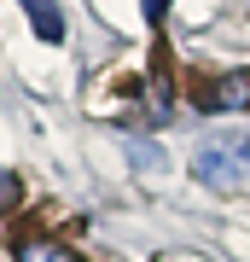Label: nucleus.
<instances>
[{"instance_id": "nucleus-1", "label": "nucleus", "mask_w": 250, "mask_h": 262, "mask_svg": "<svg viewBox=\"0 0 250 262\" xmlns=\"http://www.w3.org/2000/svg\"><path fill=\"white\" fill-rule=\"evenodd\" d=\"M192 169H198V181L215 187V192H244V187H250V134H244V128H215V134H204Z\"/></svg>"}, {"instance_id": "nucleus-2", "label": "nucleus", "mask_w": 250, "mask_h": 262, "mask_svg": "<svg viewBox=\"0 0 250 262\" xmlns=\"http://www.w3.org/2000/svg\"><path fill=\"white\" fill-rule=\"evenodd\" d=\"M250 105V70H227L210 88V111H244Z\"/></svg>"}, {"instance_id": "nucleus-3", "label": "nucleus", "mask_w": 250, "mask_h": 262, "mask_svg": "<svg viewBox=\"0 0 250 262\" xmlns=\"http://www.w3.org/2000/svg\"><path fill=\"white\" fill-rule=\"evenodd\" d=\"M24 6H29V24H35L41 41H64V18H58L53 0H24Z\"/></svg>"}, {"instance_id": "nucleus-4", "label": "nucleus", "mask_w": 250, "mask_h": 262, "mask_svg": "<svg viewBox=\"0 0 250 262\" xmlns=\"http://www.w3.org/2000/svg\"><path fill=\"white\" fill-rule=\"evenodd\" d=\"M18 262H82V256L64 251V245H53V239H24L18 245Z\"/></svg>"}, {"instance_id": "nucleus-5", "label": "nucleus", "mask_w": 250, "mask_h": 262, "mask_svg": "<svg viewBox=\"0 0 250 262\" xmlns=\"http://www.w3.org/2000/svg\"><path fill=\"white\" fill-rule=\"evenodd\" d=\"M12 204H18V175L0 169V210H12Z\"/></svg>"}, {"instance_id": "nucleus-6", "label": "nucleus", "mask_w": 250, "mask_h": 262, "mask_svg": "<svg viewBox=\"0 0 250 262\" xmlns=\"http://www.w3.org/2000/svg\"><path fill=\"white\" fill-rule=\"evenodd\" d=\"M146 18H151V24H163V18H169V0H146Z\"/></svg>"}]
</instances>
